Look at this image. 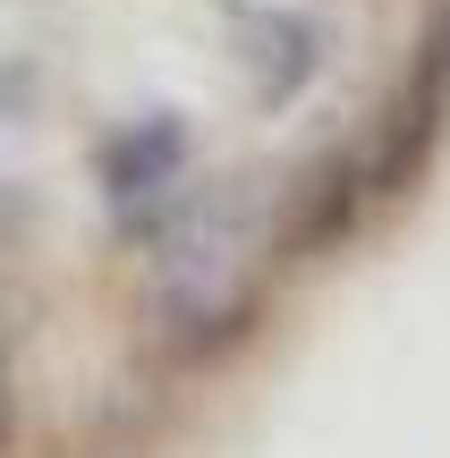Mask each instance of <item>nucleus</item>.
Segmentation results:
<instances>
[{"mask_svg":"<svg viewBox=\"0 0 450 458\" xmlns=\"http://www.w3.org/2000/svg\"><path fill=\"white\" fill-rule=\"evenodd\" d=\"M417 77H434L442 94H450V9H442V26H434V43H425V68Z\"/></svg>","mask_w":450,"mask_h":458,"instance_id":"nucleus-1","label":"nucleus"},{"mask_svg":"<svg viewBox=\"0 0 450 458\" xmlns=\"http://www.w3.org/2000/svg\"><path fill=\"white\" fill-rule=\"evenodd\" d=\"M0 442H9V374H0Z\"/></svg>","mask_w":450,"mask_h":458,"instance_id":"nucleus-2","label":"nucleus"}]
</instances>
